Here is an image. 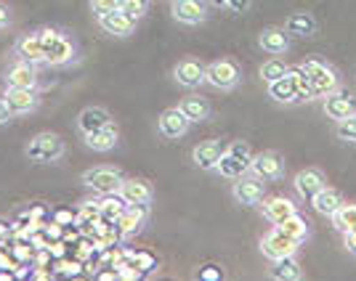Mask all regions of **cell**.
<instances>
[{"mask_svg": "<svg viewBox=\"0 0 356 281\" xmlns=\"http://www.w3.org/2000/svg\"><path fill=\"white\" fill-rule=\"evenodd\" d=\"M346 250L351 252V255H356V228L346 231Z\"/></svg>", "mask_w": 356, "mask_h": 281, "instance_id": "41", "label": "cell"}, {"mask_svg": "<svg viewBox=\"0 0 356 281\" xmlns=\"http://www.w3.org/2000/svg\"><path fill=\"white\" fill-rule=\"evenodd\" d=\"M298 247H300V244H298L293 237H287L280 225H274L266 237L261 239V252L266 255L271 263H277V260H282V257L296 255Z\"/></svg>", "mask_w": 356, "mask_h": 281, "instance_id": "7", "label": "cell"}, {"mask_svg": "<svg viewBox=\"0 0 356 281\" xmlns=\"http://www.w3.org/2000/svg\"><path fill=\"white\" fill-rule=\"evenodd\" d=\"M61 273H67V276H77L80 273V263H59Z\"/></svg>", "mask_w": 356, "mask_h": 281, "instance_id": "42", "label": "cell"}, {"mask_svg": "<svg viewBox=\"0 0 356 281\" xmlns=\"http://www.w3.org/2000/svg\"><path fill=\"white\" fill-rule=\"evenodd\" d=\"M24 154L30 157V162L35 164H51L59 162L64 157V141L59 133H38L30 138V144L24 146Z\"/></svg>", "mask_w": 356, "mask_h": 281, "instance_id": "2", "label": "cell"}, {"mask_svg": "<svg viewBox=\"0 0 356 281\" xmlns=\"http://www.w3.org/2000/svg\"><path fill=\"white\" fill-rule=\"evenodd\" d=\"M312 205H314V210H316L319 215H327V218H332V212H335V210L341 207L343 199H341V194L335 191V189H330V186H325L322 191L314 194Z\"/></svg>", "mask_w": 356, "mask_h": 281, "instance_id": "27", "label": "cell"}, {"mask_svg": "<svg viewBox=\"0 0 356 281\" xmlns=\"http://www.w3.org/2000/svg\"><path fill=\"white\" fill-rule=\"evenodd\" d=\"M3 237H8V225L6 223H0V239Z\"/></svg>", "mask_w": 356, "mask_h": 281, "instance_id": "46", "label": "cell"}, {"mask_svg": "<svg viewBox=\"0 0 356 281\" xmlns=\"http://www.w3.org/2000/svg\"><path fill=\"white\" fill-rule=\"evenodd\" d=\"M189 125H192V119L184 114V109H181V106L165 109L163 114H160V119H157L160 135L168 138V141H178V138H184V135L189 133Z\"/></svg>", "mask_w": 356, "mask_h": 281, "instance_id": "10", "label": "cell"}, {"mask_svg": "<svg viewBox=\"0 0 356 281\" xmlns=\"http://www.w3.org/2000/svg\"><path fill=\"white\" fill-rule=\"evenodd\" d=\"M56 223H61V225H70V223H74V215H72V212H56Z\"/></svg>", "mask_w": 356, "mask_h": 281, "instance_id": "44", "label": "cell"}, {"mask_svg": "<svg viewBox=\"0 0 356 281\" xmlns=\"http://www.w3.org/2000/svg\"><path fill=\"white\" fill-rule=\"evenodd\" d=\"M197 276L202 281H221L223 279V271H221V266H202L200 271H197Z\"/></svg>", "mask_w": 356, "mask_h": 281, "instance_id": "38", "label": "cell"}, {"mask_svg": "<svg viewBox=\"0 0 356 281\" xmlns=\"http://www.w3.org/2000/svg\"><path fill=\"white\" fill-rule=\"evenodd\" d=\"M250 173L258 180L264 183H271V180H280L284 173V162L277 151H261L250 160Z\"/></svg>", "mask_w": 356, "mask_h": 281, "instance_id": "9", "label": "cell"}, {"mask_svg": "<svg viewBox=\"0 0 356 281\" xmlns=\"http://www.w3.org/2000/svg\"><path fill=\"white\" fill-rule=\"evenodd\" d=\"M271 276L280 281H298L303 273H300V266H298L296 255H290V257H282V260H277L274 263V271H271Z\"/></svg>", "mask_w": 356, "mask_h": 281, "instance_id": "31", "label": "cell"}, {"mask_svg": "<svg viewBox=\"0 0 356 281\" xmlns=\"http://www.w3.org/2000/svg\"><path fill=\"white\" fill-rule=\"evenodd\" d=\"M128 207V202L120 194H104V199L99 202V212L104 223H118V218L122 215V210Z\"/></svg>", "mask_w": 356, "mask_h": 281, "instance_id": "28", "label": "cell"}, {"mask_svg": "<svg viewBox=\"0 0 356 281\" xmlns=\"http://www.w3.org/2000/svg\"><path fill=\"white\" fill-rule=\"evenodd\" d=\"M335 133H338V138H343V141H354L356 144V112L354 114H348V117L338 119Z\"/></svg>", "mask_w": 356, "mask_h": 281, "instance_id": "35", "label": "cell"}, {"mask_svg": "<svg viewBox=\"0 0 356 281\" xmlns=\"http://www.w3.org/2000/svg\"><path fill=\"white\" fill-rule=\"evenodd\" d=\"M332 225L338 228V231H351V228H356V205H351V202H343L341 207L332 212Z\"/></svg>", "mask_w": 356, "mask_h": 281, "instance_id": "33", "label": "cell"}, {"mask_svg": "<svg viewBox=\"0 0 356 281\" xmlns=\"http://www.w3.org/2000/svg\"><path fill=\"white\" fill-rule=\"evenodd\" d=\"M40 37H43V59L48 67H64V64L74 61V53H77L74 43L61 30L43 27Z\"/></svg>", "mask_w": 356, "mask_h": 281, "instance_id": "1", "label": "cell"}, {"mask_svg": "<svg viewBox=\"0 0 356 281\" xmlns=\"http://www.w3.org/2000/svg\"><path fill=\"white\" fill-rule=\"evenodd\" d=\"M14 59L27 61V64H35V67L45 64V59H43V37H40V30L27 32V35H22V37L16 40V43H14Z\"/></svg>", "mask_w": 356, "mask_h": 281, "instance_id": "12", "label": "cell"}, {"mask_svg": "<svg viewBox=\"0 0 356 281\" xmlns=\"http://www.w3.org/2000/svg\"><path fill=\"white\" fill-rule=\"evenodd\" d=\"M120 11L125 16H131L134 22H138L147 14V0H120Z\"/></svg>", "mask_w": 356, "mask_h": 281, "instance_id": "36", "label": "cell"}, {"mask_svg": "<svg viewBox=\"0 0 356 281\" xmlns=\"http://www.w3.org/2000/svg\"><path fill=\"white\" fill-rule=\"evenodd\" d=\"M118 125H109V128H102V130L86 133V146L93 148V151H112L118 146Z\"/></svg>", "mask_w": 356, "mask_h": 281, "instance_id": "26", "label": "cell"}, {"mask_svg": "<svg viewBox=\"0 0 356 281\" xmlns=\"http://www.w3.org/2000/svg\"><path fill=\"white\" fill-rule=\"evenodd\" d=\"M109 125H115V119L112 114L102 109V106H86L80 114H77V130L86 135V133H93V130H102V128H109Z\"/></svg>", "mask_w": 356, "mask_h": 281, "instance_id": "18", "label": "cell"}, {"mask_svg": "<svg viewBox=\"0 0 356 281\" xmlns=\"http://www.w3.org/2000/svg\"><path fill=\"white\" fill-rule=\"evenodd\" d=\"M99 24H102V30L106 35H115V37H128L131 32L136 30V22L131 16H125L122 11H112V14H104L99 16Z\"/></svg>", "mask_w": 356, "mask_h": 281, "instance_id": "23", "label": "cell"}, {"mask_svg": "<svg viewBox=\"0 0 356 281\" xmlns=\"http://www.w3.org/2000/svg\"><path fill=\"white\" fill-rule=\"evenodd\" d=\"M3 101H6L8 112L14 117H24V114H32L40 106V96L32 88H6L3 90Z\"/></svg>", "mask_w": 356, "mask_h": 281, "instance_id": "8", "label": "cell"}, {"mask_svg": "<svg viewBox=\"0 0 356 281\" xmlns=\"http://www.w3.org/2000/svg\"><path fill=\"white\" fill-rule=\"evenodd\" d=\"M122 180H125V176L120 173L118 167H106V164L90 167V170L83 173V183H86L88 189H93L96 194H102V196H104V194H118Z\"/></svg>", "mask_w": 356, "mask_h": 281, "instance_id": "6", "label": "cell"}, {"mask_svg": "<svg viewBox=\"0 0 356 281\" xmlns=\"http://www.w3.org/2000/svg\"><path fill=\"white\" fill-rule=\"evenodd\" d=\"M178 106L184 109V114L192 122H202V119L210 117V104L208 99H202V96H186Z\"/></svg>", "mask_w": 356, "mask_h": 281, "instance_id": "30", "label": "cell"}, {"mask_svg": "<svg viewBox=\"0 0 356 281\" xmlns=\"http://www.w3.org/2000/svg\"><path fill=\"white\" fill-rule=\"evenodd\" d=\"M239 80H242V72L232 59L213 61L205 67V83L216 90H234L239 85Z\"/></svg>", "mask_w": 356, "mask_h": 281, "instance_id": "5", "label": "cell"}, {"mask_svg": "<svg viewBox=\"0 0 356 281\" xmlns=\"http://www.w3.org/2000/svg\"><path fill=\"white\" fill-rule=\"evenodd\" d=\"M284 30H287V35H300V37H306V35H314V32H316V19H314L312 14H290L287 22H284Z\"/></svg>", "mask_w": 356, "mask_h": 281, "instance_id": "29", "label": "cell"}, {"mask_svg": "<svg viewBox=\"0 0 356 281\" xmlns=\"http://www.w3.org/2000/svg\"><path fill=\"white\" fill-rule=\"evenodd\" d=\"M268 85V96L277 101V104H298L300 101V93H298V83H296V74L293 69L280 77V80H274V83H266Z\"/></svg>", "mask_w": 356, "mask_h": 281, "instance_id": "19", "label": "cell"}, {"mask_svg": "<svg viewBox=\"0 0 356 281\" xmlns=\"http://www.w3.org/2000/svg\"><path fill=\"white\" fill-rule=\"evenodd\" d=\"M356 106H354V99L348 96V93H330L325 96V114L330 119H343L348 117V114H354Z\"/></svg>", "mask_w": 356, "mask_h": 281, "instance_id": "25", "label": "cell"}, {"mask_svg": "<svg viewBox=\"0 0 356 281\" xmlns=\"http://www.w3.org/2000/svg\"><path fill=\"white\" fill-rule=\"evenodd\" d=\"M210 6H218V8H226V3H229V0H208Z\"/></svg>", "mask_w": 356, "mask_h": 281, "instance_id": "45", "label": "cell"}, {"mask_svg": "<svg viewBox=\"0 0 356 281\" xmlns=\"http://www.w3.org/2000/svg\"><path fill=\"white\" fill-rule=\"evenodd\" d=\"M293 186H296V191L300 194L303 199H309V202H312L314 194L322 191V189L327 186V180H325V176H322L319 170H314V167H306V170H300V173L296 176Z\"/></svg>", "mask_w": 356, "mask_h": 281, "instance_id": "21", "label": "cell"}, {"mask_svg": "<svg viewBox=\"0 0 356 281\" xmlns=\"http://www.w3.org/2000/svg\"><path fill=\"white\" fill-rule=\"evenodd\" d=\"M221 154H223V146H221V141H216V138L202 141V144H197V146L192 148V160L200 170H216Z\"/></svg>", "mask_w": 356, "mask_h": 281, "instance_id": "20", "label": "cell"}, {"mask_svg": "<svg viewBox=\"0 0 356 281\" xmlns=\"http://www.w3.org/2000/svg\"><path fill=\"white\" fill-rule=\"evenodd\" d=\"M296 212H298V205L293 199H287V196H268V199H264V215L274 225L282 223L284 218H290V215H296Z\"/></svg>", "mask_w": 356, "mask_h": 281, "instance_id": "24", "label": "cell"}, {"mask_svg": "<svg viewBox=\"0 0 356 281\" xmlns=\"http://www.w3.org/2000/svg\"><path fill=\"white\" fill-rule=\"evenodd\" d=\"M120 196L128 202V205H149L152 202V183L144 180V178H125L122 183H120Z\"/></svg>", "mask_w": 356, "mask_h": 281, "instance_id": "15", "label": "cell"}, {"mask_svg": "<svg viewBox=\"0 0 356 281\" xmlns=\"http://www.w3.org/2000/svg\"><path fill=\"white\" fill-rule=\"evenodd\" d=\"M90 8H93V14L96 16L112 14V11H118L120 8V0H90Z\"/></svg>", "mask_w": 356, "mask_h": 281, "instance_id": "37", "label": "cell"}, {"mask_svg": "<svg viewBox=\"0 0 356 281\" xmlns=\"http://www.w3.org/2000/svg\"><path fill=\"white\" fill-rule=\"evenodd\" d=\"M250 160H252L250 146H248L245 141H232L229 146L223 148V154H221V160H218V164H216V170H218L223 178L237 180V178H242L248 170H250Z\"/></svg>", "mask_w": 356, "mask_h": 281, "instance_id": "3", "label": "cell"}, {"mask_svg": "<svg viewBox=\"0 0 356 281\" xmlns=\"http://www.w3.org/2000/svg\"><path fill=\"white\" fill-rule=\"evenodd\" d=\"M6 88H40V74H38V67L35 64H27V61L16 59L8 69H6Z\"/></svg>", "mask_w": 356, "mask_h": 281, "instance_id": "11", "label": "cell"}, {"mask_svg": "<svg viewBox=\"0 0 356 281\" xmlns=\"http://www.w3.org/2000/svg\"><path fill=\"white\" fill-rule=\"evenodd\" d=\"M173 77H176L178 85H184L186 90H194L205 83V67L194 59H184V61H178L176 64Z\"/></svg>", "mask_w": 356, "mask_h": 281, "instance_id": "17", "label": "cell"}, {"mask_svg": "<svg viewBox=\"0 0 356 281\" xmlns=\"http://www.w3.org/2000/svg\"><path fill=\"white\" fill-rule=\"evenodd\" d=\"M258 45L271 56H282L290 51V35H287V30H280V27H268L258 35Z\"/></svg>", "mask_w": 356, "mask_h": 281, "instance_id": "22", "label": "cell"}, {"mask_svg": "<svg viewBox=\"0 0 356 281\" xmlns=\"http://www.w3.org/2000/svg\"><path fill=\"white\" fill-rule=\"evenodd\" d=\"M232 196L237 199L239 205H245V207H252V205H261L264 202V196H266V189H264V180H258V178H237V183H234V189H232Z\"/></svg>", "mask_w": 356, "mask_h": 281, "instance_id": "13", "label": "cell"}, {"mask_svg": "<svg viewBox=\"0 0 356 281\" xmlns=\"http://www.w3.org/2000/svg\"><path fill=\"white\" fill-rule=\"evenodd\" d=\"M173 19L186 27H194L208 19V8L200 0H173Z\"/></svg>", "mask_w": 356, "mask_h": 281, "instance_id": "16", "label": "cell"}, {"mask_svg": "<svg viewBox=\"0 0 356 281\" xmlns=\"http://www.w3.org/2000/svg\"><path fill=\"white\" fill-rule=\"evenodd\" d=\"M277 225H280V228H282L284 234H287V237H293L298 241V244H303V241H306V239H309V223L303 221V218H300V215H290V218H284L282 223H277Z\"/></svg>", "mask_w": 356, "mask_h": 281, "instance_id": "32", "label": "cell"}, {"mask_svg": "<svg viewBox=\"0 0 356 281\" xmlns=\"http://www.w3.org/2000/svg\"><path fill=\"white\" fill-rule=\"evenodd\" d=\"M11 22H14V19H11V8L0 3V32L8 30V27H11Z\"/></svg>", "mask_w": 356, "mask_h": 281, "instance_id": "40", "label": "cell"}, {"mask_svg": "<svg viewBox=\"0 0 356 281\" xmlns=\"http://www.w3.org/2000/svg\"><path fill=\"white\" fill-rule=\"evenodd\" d=\"M298 69L312 80V88H314L316 96H330V93H335V90H338V74L332 72L325 61L309 59V61H303Z\"/></svg>", "mask_w": 356, "mask_h": 281, "instance_id": "4", "label": "cell"}, {"mask_svg": "<svg viewBox=\"0 0 356 281\" xmlns=\"http://www.w3.org/2000/svg\"><path fill=\"white\" fill-rule=\"evenodd\" d=\"M144 223H147V205H128L115 225H118L120 239H131L144 228Z\"/></svg>", "mask_w": 356, "mask_h": 281, "instance_id": "14", "label": "cell"}, {"mask_svg": "<svg viewBox=\"0 0 356 281\" xmlns=\"http://www.w3.org/2000/svg\"><path fill=\"white\" fill-rule=\"evenodd\" d=\"M287 72H290V67H287L282 59H277V56L261 64V77H264V83H274V80L284 77Z\"/></svg>", "mask_w": 356, "mask_h": 281, "instance_id": "34", "label": "cell"}, {"mask_svg": "<svg viewBox=\"0 0 356 281\" xmlns=\"http://www.w3.org/2000/svg\"><path fill=\"white\" fill-rule=\"evenodd\" d=\"M11 119H14V114L8 112V106H6L3 96H0V125H6V122H11Z\"/></svg>", "mask_w": 356, "mask_h": 281, "instance_id": "43", "label": "cell"}, {"mask_svg": "<svg viewBox=\"0 0 356 281\" xmlns=\"http://www.w3.org/2000/svg\"><path fill=\"white\" fill-rule=\"evenodd\" d=\"M226 8H229L232 14H245V11L250 8V0H229Z\"/></svg>", "mask_w": 356, "mask_h": 281, "instance_id": "39", "label": "cell"}]
</instances>
